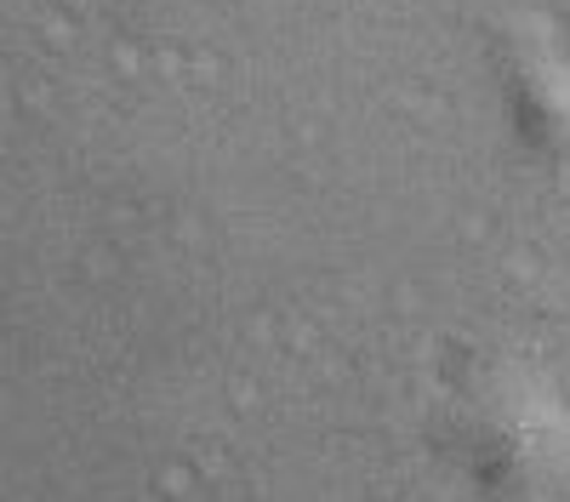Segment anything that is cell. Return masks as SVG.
<instances>
[{"instance_id":"6da1fadb","label":"cell","mask_w":570,"mask_h":502,"mask_svg":"<svg viewBox=\"0 0 570 502\" xmlns=\"http://www.w3.org/2000/svg\"><path fill=\"white\" fill-rule=\"evenodd\" d=\"M440 445L485 502H531L570 474V405L531 372H491L456 400Z\"/></svg>"},{"instance_id":"7a4b0ae2","label":"cell","mask_w":570,"mask_h":502,"mask_svg":"<svg viewBox=\"0 0 570 502\" xmlns=\"http://www.w3.org/2000/svg\"><path fill=\"white\" fill-rule=\"evenodd\" d=\"M491 75L502 91V120H508L513 149L548 171H564L570 166V58L559 52V40L531 18L508 23L491 46Z\"/></svg>"}]
</instances>
